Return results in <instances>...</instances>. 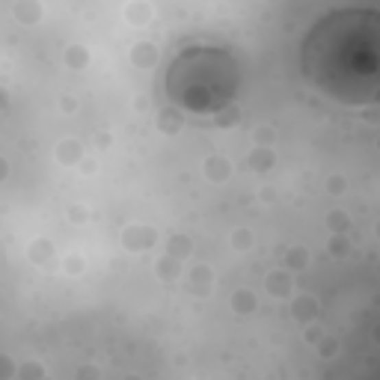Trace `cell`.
<instances>
[{"label": "cell", "instance_id": "52a82bcc", "mask_svg": "<svg viewBox=\"0 0 380 380\" xmlns=\"http://www.w3.org/2000/svg\"><path fill=\"white\" fill-rule=\"evenodd\" d=\"M57 161L62 167H78L84 161V143L75 140V137H66L57 146Z\"/></svg>", "mask_w": 380, "mask_h": 380}, {"label": "cell", "instance_id": "8fae6325", "mask_svg": "<svg viewBox=\"0 0 380 380\" xmlns=\"http://www.w3.org/2000/svg\"><path fill=\"white\" fill-rule=\"evenodd\" d=\"M292 315L300 324H306V321H312L315 315H318V300L315 297H309V294H303V297H297V300L292 303Z\"/></svg>", "mask_w": 380, "mask_h": 380}, {"label": "cell", "instance_id": "83f0119b", "mask_svg": "<svg viewBox=\"0 0 380 380\" xmlns=\"http://www.w3.org/2000/svg\"><path fill=\"white\" fill-rule=\"evenodd\" d=\"M6 107H9V93L0 86V110H6Z\"/></svg>", "mask_w": 380, "mask_h": 380}, {"label": "cell", "instance_id": "44dd1931", "mask_svg": "<svg viewBox=\"0 0 380 380\" xmlns=\"http://www.w3.org/2000/svg\"><path fill=\"white\" fill-rule=\"evenodd\" d=\"M69 220L71 223H86V208L84 205H69Z\"/></svg>", "mask_w": 380, "mask_h": 380}, {"label": "cell", "instance_id": "7c38bea8", "mask_svg": "<svg viewBox=\"0 0 380 380\" xmlns=\"http://www.w3.org/2000/svg\"><path fill=\"white\" fill-rule=\"evenodd\" d=\"M182 125H185V119H182V113H178L176 107H164V110L158 113V131L178 134V131H182Z\"/></svg>", "mask_w": 380, "mask_h": 380}, {"label": "cell", "instance_id": "3957f363", "mask_svg": "<svg viewBox=\"0 0 380 380\" xmlns=\"http://www.w3.org/2000/svg\"><path fill=\"white\" fill-rule=\"evenodd\" d=\"M202 173H205L208 182L223 185V182H229V178H232V164L223 155H208L202 161Z\"/></svg>", "mask_w": 380, "mask_h": 380}, {"label": "cell", "instance_id": "5b68a950", "mask_svg": "<svg viewBox=\"0 0 380 380\" xmlns=\"http://www.w3.org/2000/svg\"><path fill=\"white\" fill-rule=\"evenodd\" d=\"M187 288L193 294H208L214 285V270L208 265H190V274H187Z\"/></svg>", "mask_w": 380, "mask_h": 380}, {"label": "cell", "instance_id": "6da1fadb", "mask_svg": "<svg viewBox=\"0 0 380 380\" xmlns=\"http://www.w3.org/2000/svg\"><path fill=\"white\" fill-rule=\"evenodd\" d=\"M122 247L128 252H146L158 244V229H152V226H140V223H131L122 229Z\"/></svg>", "mask_w": 380, "mask_h": 380}, {"label": "cell", "instance_id": "4316f807", "mask_svg": "<svg viewBox=\"0 0 380 380\" xmlns=\"http://www.w3.org/2000/svg\"><path fill=\"white\" fill-rule=\"evenodd\" d=\"M21 375H36V377H42L45 372H42V368H39V366H27V368L21 366Z\"/></svg>", "mask_w": 380, "mask_h": 380}, {"label": "cell", "instance_id": "7402d4cb", "mask_svg": "<svg viewBox=\"0 0 380 380\" xmlns=\"http://www.w3.org/2000/svg\"><path fill=\"white\" fill-rule=\"evenodd\" d=\"M327 190H330V193H345V178H342V176H330L327 178Z\"/></svg>", "mask_w": 380, "mask_h": 380}, {"label": "cell", "instance_id": "30bf717a", "mask_svg": "<svg viewBox=\"0 0 380 380\" xmlns=\"http://www.w3.org/2000/svg\"><path fill=\"white\" fill-rule=\"evenodd\" d=\"M250 167L256 169V173H268V169H274V164H276V155H274V149L270 146H256L250 152Z\"/></svg>", "mask_w": 380, "mask_h": 380}, {"label": "cell", "instance_id": "2e32d148", "mask_svg": "<svg viewBox=\"0 0 380 380\" xmlns=\"http://www.w3.org/2000/svg\"><path fill=\"white\" fill-rule=\"evenodd\" d=\"M309 265V250L306 247H288L285 250V268L288 270H303Z\"/></svg>", "mask_w": 380, "mask_h": 380}, {"label": "cell", "instance_id": "603a6c76", "mask_svg": "<svg viewBox=\"0 0 380 380\" xmlns=\"http://www.w3.org/2000/svg\"><path fill=\"white\" fill-rule=\"evenodd\" d=\"M62 268H66V274H80V270H84V259H80V256H69Z\"/></svg>", "mask_w": 380, "mask_h": 380}, {"label": "cell", "instance_id": "ffe728a7", "mask_svg": "<svg viewBox=\"0 0 380 380\" xmlns=\"http://www.w3.org/2000/svg\"><path fill=\"white\" fill-rule=\"evenodd\" d=\"M327 226H330V229H348V217H345V211H333V214L327 217Z\"/></svg>", "mask_w": 380, "mask_h": 380}, {"label": "cell", "instance_id": "d4e9b609", "mask_svg": "<svg viewBox=\"0 0 380 380\" xmlns=\"http://www.w3.org/2000/svg\"><path fill=\"white\" fill-rule=\"evenodd\" d=\"M60 107H62V113H75L78 110V102H75V98H62Z\"/></svg>", "mask_w": 380, "mask_h": 380}, {"label": "cell", "instance_id": "4fadbf2b", "mask_svg": "<svg viewBox=\"0 0 380 380\" xmlns=\"http://www.w3.org/2000/svg\"><path fill=\"white\" fill-rule=\"evenodd\" d=\"M259 306V297L250 292V288H238V292L232 294V309L241 312V315H250L252 309Z\"/></svg>", "mask_w": 380, "mask_h": 380}, {"label": "cell", "instance_id": "ac0fdd59", "mask_svg": "<svg viewBox=\"0 0 380 380\" xmlns=\"http://www.w3.org/2000/svg\"><path fill=\"white\" fill-rule=\"evenodd\" d=\"M229 244H232V250H238V252H247L252 247V232L250 229H235L229 235Z\"/></svg>", "mask_w": 380, "mask_h": 380}, {"label": "cell", "instance_id": "d6986e66", "mask_svg": "<svg viewBox=\"0 0 380 380\" xmlns=\"http://www.w3.org/2000/svg\"><path fill=\"white\" fill-rule=\"evenodd\" d=\"M276 140V134H274V128H256L252 131V143H256V146H270V143Z\"/></svg>", "mask_w": 380, "mask_h": 380}, {"label": "cell", "instance_id": "9a60e30c", "mask_svg": "<svg viewBox=\"0 0 380 380\" xmlns=\"http://www.w3.org/2000/svg\"><path fill=\"white\" fill-rule=\"evenodd\" d=\"M27 256H30L33 265H48L51 256H54V247H51L48 241H42V238H39V241H33L30 247H27Z\"/></svg>", "mask_w": 380, "mask_h": 380}, {"label": "cell", "instance_id": "484cf974", "mask_svg": "<svg viewBox=\"0 0 380 380\" xmlns=\"http://www.w3.org/2000/svg\"><path fill=\"white\" fill-rule=\"evenodd\" d=\"M6 178H9V161L0 155V182H6Z\"/></svg>", "mask_w": 380, "mask_h": 380}, {"label": "cell", "instance_id": "8992f818", "mask_svg": "<svg viewBox=\"0 0 380 380\" xmlns=\"http://www.w3.org/2000/svg\"><path fill=\"white\" fill-rule=\"evenodd\" d=\"M12 15H15V21L18 24H39L42 21V15H45V9L39 0H15V6H12Z\"/></svg>", "mask_w": 380, "mask_h": 380}, {"label": "cell", "instance_id": "ba28073f", "mask_svg": "<svg viewBox=\"0 0 380 380\" xmlns=\"http://www.w3.org/2000/svg\"><path fill=\"white\" fill-rule=\"evenodd\" d=\"M152 6L149 0H128V6H125V21L131 27H146L152 21Z\"/></svg>", "mask_w": 380, "mask_h": 380}, {"label": "cell", "instance_id": "7a4b0ae2", "mask_svg": "<svg viewBox=\"0 0 380 380\" xmlns=\"http://www.w3.org/2000/svg\"><path fill=\"white\" fill-rule=\"evenodd\" d=\"M294 288V279H292V270L288 268H279V270H270L265 276V292L270 297H288Z\"/></svg>", "mask_w": 380, "mask_h": 380}, {"label": "cell", "instance_id": "277c9868", "mask_svg": "<svg viewBox=\"0 0 380 380\" xmlns=\"http://www.w3.org/2000/svg\"><path fill=\"white\" fill-rule=\"evenodd\" d=\"M182 274H185V259L173 256V252H164V256L155 261V276L164 279V283H176Z\"/></svg>", "mask_w": 380, "mask_h": 380}, {"label": "cell", "instance_id": "cb8c5ba5", "mask_svg": "<svg viewBox=\"0 0 380 380\" xmlns=\"http://www.w3.org/2000/svg\"><path fill=\"white\" fill-rule=\"evenodd\" d=\"M12 375H15V366L3 357V359H0V377H12Z\"/></svg>", "mask_w": 380, "mask_h": 380}, {"label": "cell", "instance_id": "9c48e42d", "mask_svg": "<svg viewBox=\"0 0 380 380\" xmlns=\"http://www.w3.org/2000/svg\"><path fill=\"white\" fill-rule=\"evenodd\" d=\"M131 62L137 69H152L158 62V48L152 42H137L131 48Z\"/></svg>", "mask_w": 380, "mask_h": 380}, {"label": "cell", "instance_id": "e0dca14e", "mask_svg": "<svg viewBox=\"0 0 380 380\" xmlns=\"http://www.w3.org/2000/svg\"><path fill=\"white\" fill-rule=\"evenodd\" d=\"M190 250H193V244H190L185 235H173V238L167 241V252H173V256H178V259H187Z\"/></svg>", "mask_w": 380, "mask_h": 380}, {"label": "cell", "instance_id": "5bb4252c", "mask_svg": "<svg viewBox=\"0 0 380 380\" xmlns=\"http://www.w3.org/2000/svg\"><path fill=\"white\" fill-rule=\"evenodd\" d=\"M62 62H66L69 69H86V62H89V51L84 48V45H69L66 54H62Z\"/></svg>", "mask_w": 380, "mask_h": 380}]
</instances>
